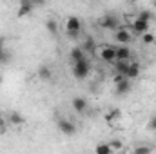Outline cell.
Returning <instances> with one entry per match:
<instances>
[{
    "instance_id": "cell-7",
    "label": "cell",
    "mask_w": 156,
    "mask_h": 154,
    "mask_svg": "<svg viewBox=\"0 0 156 154\" xmlns=\"http://www.w3.org/2000/svg\"><path fill=\"white\" fill-rule=\"evenodd\" d=\"M58 129H60V132H64L66 136H73L75 132H76V125L71 121V120H60L58 121Z\"/></svg>"
},
{
    "instance_id": "cell-32",
    "label": "cell",
    "mask_w": 156,
    "mask_h": 154,
    "mask_svg": "<svg viewBox=\"0 0 156 154\" xmlns=\"http://www.w3.org/2000/svg\"><path fill=\"white\" fill-rule=\"evenodd\" d=\"M0 83H2V76H0Z\"/></svg>"
},
{
    "instance_id": "cell-29",
    "label": "cell",
    "mask_w": 156,
    "mask_h": 154,
    "mask_svg": "<svg viewBox=\"0 0 156 154\" xmlns=\"http://www.w3.org/2000/svg\"><path fill=\"white\" fill-rule=\"evenodd\" d=\"M31 2H33L35 7H38V5H44V4H45V0H31Z\"/></svg>"
},
{
    "instance_id": "cell-12",
    "label": "cell",
    "mask_w": 156,
    "mask_h": 154,
    "mask_svg": "<svg viewBox=\"0 0 156 154\" xmlns=\"http://www.w3.org/2000/svg\"><path fill=\"white\" fill-rule=\"evenodd\" d=\"M69 58H71V62H73V64L82 62V60H85V51H83L82 47H73V49H71V53H69Z\"/></svg>"
},
{
    "instance_id": "cell-25",
    "label": "cell",
    "mask_w": 156,
    "mask_h": 154,
    "mask_svg": "<svg viewBox=\"0 0 156 154\" xmlns=\"http://www.w3.org/2000/svg\"><path fill=\"white\" fill-rule=\"evenodd\" d=\"M66 35H67V38H71V40H78L80 35H82V31H66Z\"/></svg>"
},
{
    "instance_id": "cell-30",
    "label": "cell",
    "mask_w": 156,
    "mask_h": 154,
    "mask_svg": "<svg viewBox=\"0 0 156 154\" xmlns=\"http://www.w3.org/2000/svg\"><path fill=\"white\" fill-rule=\"evenodd\" d=\"M0 49H5V45H4V40L0 38Z\"/></svg>"
},
{
    "instance_id": "cell-5",
    "label": "cell",
    "mask_w": 156,
    "mask_h": 154,
    "mask_svg": "<svg viewBox=\"0 0 156 154\" xmlns=\"http://www.w3.org/2000/svg\"><path fill=\"white\" fill-rule=\"evenodd\" d=\"M133 38H134V33L131 31V27L120 26L116 31H115V40H116L118 44H129Z\"/></svg>"
},
{
    "instance_id": "cell-22",
    "label": "cell",
    "mask_w": 156,
    "mask_h": 154,
    "mask_svg": "<svg viewBox=\"0 0 156 154\" xmlns=\"http://www.w3.org/2000/svg\"><path fill=\"white\" fill-rule=\"evenodd\" d=\"M142 42H144L145 45L154 44V35H153V33H149V31H147V33H144V35H142Z\"/></svg>"
},
{
    "instance_id": "cell-11",
    "label": "cell",
    "mask_w": 156,
    "mask_h": 154,
    "mask_svg": "<svg viewBox=\"0 0 156 154\" xmlns=\"http://www.w3.org/2000/svg\"><path fill=\"white\" fill-rule=\"evenodd\" d=\"M131 58V49L127 44H120L116 47V60H129Z\"/></svg>"
},
{
    "instance_id": "cell-8",
    "label": "cell",
    "mask_w": 156,
    "mask_h": 154,
    "mask_svg": "<svg viewBox=\"0 0 156 154\" xmlns=\"http://www.w3.org/2000/svg\"><path fill=\"white\" fill-rule=\"evenodd\" d=\"M33 9H35V5H33V2H31V0H20L16 15H18V18H22V16H27Z\"/></svg>"
},
{
    "instance_id": "cell-1",
    "label": "cell",
    "mask_w": 156,
    "mask_h": 154,
    "mask_svg": "<svg viewBox=\"0 0 156 154\" xmlns=\"http://www.w3.org/2000/svg\"><path fill=\"white\" fill-rule=\"evenodd\" d=\"M100 27L102 29H109V31H116L118 27L122 26V20H120V16L115 15V13H107V15H104L102 18H100Z\"/></svg>"
},
{
    "instance_id": "cell-27",
    "label": "cell",
    "mask_w": 156,
    "mask_h": 154,
    "mask_svg": "<svg viewBox=\"0 0 156 154\" xmlns=\"http://www.w3.org/2000/svg\"><path fill=\"white\" fill-rule=\"evenodd\" d=\"M149 129L151 131H156V114L149 118Z\"/></svg>"
},
{
    "instance_id": "cell-2",
    "label": "cell",
    "mask_w": 156,
    "mask_h": 154,
    "mask_svg": "<svg viewBox=\"0 0 156 154\" xmlns=\"http://www.w3.org/2000/svg\"><path fill=\"white\" fill-rule=\"evenodd\" d=\"M96 54H98V56H100L104 62H107V64H111V62H116V47H115V45L104 44V45L96 47Z\"/></svg>"
},
{
    "instance_id": "cell-18",
    "label": "cell",
    "mask_w": 156,
    "mask_h": 154,
    "mask_svg": "<svg viewBox=\"0 0 156 154\" xmlns=\"http://www.w3.org/2000/svg\"><path fill=\"white\" fill-rule=\"evenodd\" d=\"M82 49L85 51V53H96V44H94V40L93 38H85L83 40V44H82Z\"/></svg>"
},
{
    "instance_id": "cell-21",
    "label": "cell",
    "mask_w": 156,
    "mask_h": 154,
    "mask_svg": "<svg viewBox=\"0 0 156 154\" xmlns=\"http://www.w3.org/2000/svg\"><path fill=\"white\" fill-rule=\"evenodd\" d=\"M45 29L51 33V35H58V24L55 20H47L45 22Z\"/></svg>"
},
{
    "instance_id": "cell-13",
    "label": "cell",
    "mask_w": 156,
    "mask_h": 154,
    "mask_svg": "<svg viewBox=\"0 0 156 154\" xmlns=\"http://www.w3.org/2000/svg\"><path fill=\"white\" fill-rule=\"evenodd\" d=\"M140 73H142V67H140V64H138V62H134V64H131V65H129V69H127V75H125V76L129 78V80H136V78L140 76Z\"/></svg>"
},
{
    "instance_id": "cell-16",
    "label": "cell",
    "mask_w": 156,
    "mask_h": 154,
    "mask_svg": "<svg viewBox=\"0 0 156 154\" xmlns=\"http://www.w3.org/2000/svg\"><path fill=\"white\" fill-rule=\"evenodd\" d=\"M38 78L44 80V82H49V80L53 78V71H51L47 65H40L38 67Z\"/></svg>"
},
{
    "instance_id": "cell-19",
    "label": "cell",
    "mask_w": 156,
    "mask_h": 154,
    "mask_svg": "<svg viewBox=\"0 0 156 154\" xmlns=\"http://www.w3.org/2000/svg\"><path fill=\"white\" fill-rule=\"evenodd\" d=\"M94 152L96 154H111L113 149H111V143H100L94 147Z\"/></svg>"
},
{
    "instance_id": "cell-17",
    "label": "cell",
    "mask_w": 156,
    "mask_h": 154,
    "mask_svg": "<svg viewBox=\"0 0 156 154\" xmlns=\"http://www.w3.org/2000/svg\"><path fill=\"white\" fill-rule=\"evenodd\" d=\"M122 118V113H120V109H111L107 114H105V121L107 123H115Z\"/></svg>"
},
{
    "instance_id": "cell-14",
    "label": "cell",
    "mask_w": 156,
    "mask_h": 154,
    "mask_svg": "<svg viewBox=\"0 0 156 154\" xmlns=\"http://www.w3.org/2000/svg\"><path fill=\"white\" fill-rule=\"evenodd\" d=\"M129 65H131V62L129 60H116V64H115V71H116L118 75H127V69H129Z\"/></svg>"
},
{
    "instance_id": "cell-23",
    "label": "cell",
    "mask_w": 156,
    "mask_h": 154,
    "mask_svg": "<svg viewBox=\"0 0 156 154\" xmlns=\"http://www.w3.org/2000/svg\"><path fill=\"white\" fill-rule=\"evenodd\" d=\"M153 152V147H147V145H142V147H136L134 154H151Z\"/></svg>"
},
{
    "instance_id": "cell-24",
    "label": "cell",
    "mask_w": 156,
    "mask_h": 154,
    "mask_svg": "<svg viewBox=\"0 0 156 154\" xmlns=\"http://www.w3.org/2000/svg\"><path fill=\"white\" fill-rule=\"evenodd\" d=\"M9 62V53L5 49H0V64H7Z\"/></svg>"
},
{
    "instance_id": "cell-4",
    "label": "cell",
    "mask_w": 156,
    "mask_h": 154,
    "mask_svg": "<svg viewBox=\"0 0 156 154\" xmlns=\"http://www.w3.org/2000/svg\"><path fill=\"white\" fill-rule=\"evenodd\" d=\"M115 91L120 96H125L131 91V80L127 76H123V75H118L116 73V76H115Z\"/></svg>"
},
{
    "instance_id": "cell-10",
    "label": "cell",
    "mask_w": 156,
    "mask_h": 154,
    "mask_svg": "<svg viewBox=\"0 0 156 154\" xmlns=\"http://www.w3.org/2000/svg\"><path fill=\"white\" fill-rule=\"evenodd\" d=\"M71 105H73V109H75L76 113H80V114L87 111V102H85V98H82V96H76V98H73Z\"/></svg>"
},
{
    "instance_id": "cell-15",
    "label": "cell",
    "mask_w": 156,
    "mask_h": 154,
    "mask_svg": "<svg viewBox=\"0 0 156 154\" xmlns=\"http://www.w3.org/2000/svg\"><path fill=\"white\" fill-rule=\"evenodd\" d=\"M7 121L11 125H15V127H20L24 123V116L20 114V113H16V111H13V113H9V116H7Z\"/></svg>"
},
{
    "instance_id": "cell-26",
    "label": "cell",
    "mask_w": 156,
    "mask_h": 154,
    "mask_svg": "<svg viewBox=\"0 0 156 154\" xmlns=\"http://www.w3.org/2000/svg\"><path fill=\"white\" fill-rule=\"evenodd\" d=\"M111 149H113V152H120V151H123V145L118 143V142H113L111 143Z\"/></svg>"
},
{
    "instance_id": "cell-3",
    "label": "cell",
    "mask_w": 156,
    "mask_h": 154,
    "mask_svg": "<svg viewBox=\"0 0 156 154\" xmlns=\"http://www.w3.org/2000/svg\"><path fill=\"white\" fill-rule=\"evenodd\" d=\"M89 73H91V64H89L87 58L82 60V62L73 64V76L76 78V80H85V78L89 76Z\"/></svg>"
},
{
    "instance_id": "cell-20",
    "label": "cell",
    "mask_w": 156,
    "mask_h": 154,
    "mask_svg": "<svg viewBox=\"0 0 156 154\" xmlns=\"http://www.w3.org/2000/svg\"><path fill=\"white\" fill-rule=\"evenodd\" d=\"M136 18H140V20H145V22H151V20H153V13H151L149 9H142V11L136 15Z\"/></svg>"
},
{
    "instance_id": "cell-28",
    "label": "cell",
    "mask_w": 156,
    "mask_h": 154,
    "mask_svg": "<svg viewBox=\"0 0 156 154\" xmlns=\"http://www.w3.org/2000/svg\"><path fill=\"white\" fill-rule=\"evenodd\" d=\"M4 129H5V118L0 114V132H4Z\"/></svg>"
},
{
    "instance_id": "cell-31",
    "label": "cell",
    "mask_w": 156,
    "mask_h": 154,
    "mask_svg": "<svg viewBox=\"0 0 156 154\" xmlns=\"http://www.w3.org/2000/svg\"><path fill=\"white\" fill-rule=\"evenodd\" d=\"M153 7H154V11H156V0H154V2H153Z\"/></svg>"
},
{
    "instance_id": "cell-6",
    "label": "cell",
    "mask_w": 156,
    "mask_h": 154,
    "mask_svg": "<svg viewBox=\"0 0 156 154\" xmlns=\"http://www.w3.org/2000/svg\"><path fill=\"white\" fill-rule=\"evenodd\" d=\"M149 24L151 22H145V20H140V18H134L133 24H131V31L134 35H144L149 31Z\"/></svg>"
},
{
    "instance_id": "cell-9",
    "label": "cell",
    "mask_w": 156,
    "mask_h": 154,
    "mask_svg": "<svg viewBox=\"0 0 156 154\" xmlns=\"http://www.w3.org/2000/svg\"><path fill=\"white\" fill-rule=\"evenodd\" d=\"M64 26H66V31H82V22L78 16H67Z\"/></svg>"
}]
</instances>
